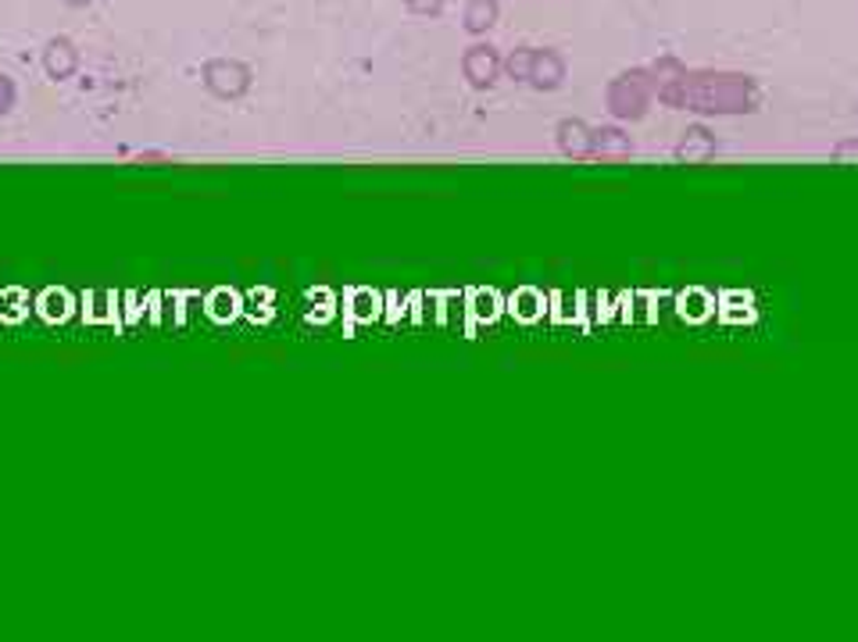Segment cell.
<instances>
[{"instance_id": "cell-1", "label": "cell", "mask_w": 858, "mask_h": 642, "mask_svg": "<svg viewBox=\"0 0 858 642\" xmlns=\"http://www.w3.org/2000/svg\"><path fill=\"white\" fill-rule=\"evenodd\" d=\"M490 19H494V0H476L473 11H469V25L484 29V25H490Z\"/></svg>"}, {"instance_id": "cell-2", "label": "cell", "mask_w": 858, "mask_h": 642, "mask_svg": "<svg viewBox=\"0 0 858 642\" xmlns=\"http://www.w3.org/2000/svg\"><path fill=\"white\" fill-rule=\"evenodd\" d=\"M409 4L415 11H436V8H441V0H409Z\"/></svg>"}, {"instance_id": "cell-3", "label": "cell", "mask_w": 858, "mask_h": 642, "mask_svg": "<svg viewBox=\"0 0 858 642\" xmlns=\"http://www.w3.org/2000/svg\"><path fill=\"white\" fill-rule=\"evenodd\" d=\"M72 4H83V0H72Z\"/></svg>"}]
</instances>
